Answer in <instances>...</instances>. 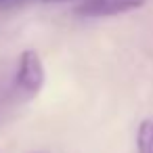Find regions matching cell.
Listing matches in <instances>:
<instances>
[{"label": "cell", "instance_id": "cell-3", "mask_svg": "<svg viewBox=\"0 0 153 153\" xmlns=\"http://www.w3.org/2000/svg\"><path fill=\"white\" fill-rule=\"evenodd\" d=\"M136 151L153 153V117H147L136 128Z\"/></svg>", "mask_w": 153, "mask_h": 153}, {"label": "cell", "instance_id": "cell-2", "mask_svg": "<svg viewBox=\"0 0 153 153\" xmlns=\"http://www.w3.org/2000/svg\"><path fill=\"white\" fill-rule=\"evenodd\" d=\"M149 0H84L76 7V15L80 17H111L128 11H136L145 7Z\"/></svg>", "mask_w": 153, "mask_h": 153}, {"label": "cell", "instance_id": "cell-1", "mask_svg": "<svg viewBox=\"0 0 153 153\" xmlns=\"http://www.w3.org/2000/svg\"><path fill=\"white\" fill-rule=\"evenodd\" d=\"M44 80H46V74H44L40 55L34 48L23 51L17 63V74H15L17 86L27 94H38L44 86Z\"/></svg>", "mask_w": 153, "mask_h": 153}, {"label": "cell", "instance_id": "cell-5", "mask_svg": "<svg viewBox=\"0 0 153 153\" xmlns=\"http://www.w3.org/2000/svg\"><path fill=\"white\" fill-rule=\"evenodd\" d=\"M9 2H15V0H0V7H4V4H9Z\"/></svg>", "mask_w": 153, "mask_h": 153}, {"label": "cell", "instance_id": "cell-4", "mask_svg": "<svg viewBox=\"0 0 153 153\" xmlns=\"http://www.w3.org/2000/svg\"><path fill=\"white\" fill-rule=\"evenodd\" d=\"M42 2H46V4H51V2H69V0H42Z\"/></svg>", "mask_w": 153, "mask_h": 153}]
</instances>
